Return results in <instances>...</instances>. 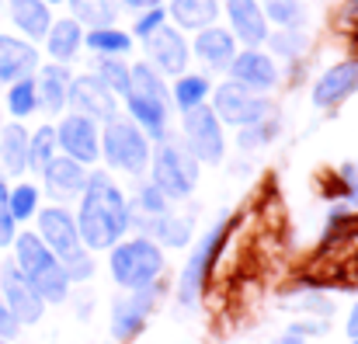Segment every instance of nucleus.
Wrapping results in <instances>:
<instances>
[{"label":"nucleus","instance_id":"nucleus-22","mask_svg":"<svg viewBox=\"0 0 358 344\" xmlns=\"http://www.w3.org/2000/svg\"><path fill=\"white\" fill-rule=\"evenodd\" d=\"M84 31H87V28L77 24L70 14H66V17H52V24H49V31H45V38H42L49 63L70 66V63L84 52Z\"/></svg>","mask_w":358,"mask_h":344},{"label":"nucleus","instance_id":"nucleus-20","mask_svg":"<svg viewBox=\"0 0 358 344\" xmlns=\"http://www.w3.org/2000/svg\"><path fill=\"white\" fill-rule=\"evenodd\" d=\"M358 91V59L334 63L331 70H324L313 84V105L317 108H338L341 101H348Z\"/></svg>","mask_w":358,"mask_h":344},{"label":"nucleus","instance_id":"nucleus-24","mask_svg":"<svg viewBox=\"0 0 358 344\" xmlns=\"http://www.w3.org/2000/svg\"><path fill=\"white\" fill-rule=\"evenodd\" d=\"M3 10H7L14 31L28 42H42L52 24V7L45 0H3Z\"/></svg>","mask_w":358,"mask_h":344},{"label":"nucleus","instance_id":"nucleus-16","mask_svg":"<svg viewBox=\"0 0 358 344\" xmlns=\"http://www.w3.org/2000/svg\"><path fill=\"white\" fill-rule=\"evenodd\" d=\"M157 285H150V289H136V292H129V296H122L112 303V338L115 341H132L143 327H146V320H150V313H153V306H157Z\"/></svg>","mask_w":358,"mask_h":344},{"label":"nucleus","instance_id":"nucleus-3","mask_svg":"<svg viewBox=\"0 0 358 344\" xmlns=\"http://www.w3.org/2000/svg\"><path fill=\"white\" fill-rule=\"evenodd\" d=\"M10 250H14V264H17V271L31 282V289L42 296V303L49 306V303H66L70 299V278H66V271H63V264H59V257L42 243V236L38 233H31V229H21L17 236H14V243H10Z\"/></svg>","mask_w":358,"mask_h":344},{"label":"nucleus","instance_id":"nucleus-33","mask_svg":"<svg viewBox=\"0 0 358 344\" xmlns=\"http://www.w3.org/2000/svg\"><path fill=\"white\" fill-rule=\"evenodd\" d=\"M7 209H10V220H14L17 227L28 223V220H35V213L42 209V188L31 185V181L10 185V192H7Z\"/></svg>","mask_w":358,"mask_h":344},{"label":"nucleus","instance_id":"nucleus-46","mask_svg":"<svg viewBox=\"0 0 358 344\" xmlns=\"http://www.w3.org/2000/svg\"><path fill=\"white\" fill-rule=\"evenodd\" d=\"M345 21L358 24V0H348V3H345Z\"/></svg>","mask_w":358,"mask_h":344},{"label":"nucleus","instance_id":"nucleus-39","mask_svg":"<svg viewBox=\"0 0 358 344\" xmlns=\"http://www.w3.org/2000/svg\"><path fill=\"white\" fill-rule=\"evenodd\" d=\"M160 24H167V10H164V7H150V10H139V14H136V21H132V31H129V35L143 42V38H146V35H153Z\"/></svg>","mask_w":358,"mask_h":344},{"label":"nucleus","instance_id":"nucleus-27","mask_svg":"<svg viewBox=\"0 0 358 344\" xmlns=\"http://www.w3.org/2000/svg\"><path fill=\"white\" fill-rule=\"evenodd\" d=\"M0 174L24 178L28 174V129L21 122L0 125Z\"/></svg>","mask_w":358,"mask_h":344},{"label":"nucleus","instance_id":"nucleus-31","mask_svg":"<svg viewBox=\"0 0 358 344\" xmlns=\"http://www.w3.org/2000/svg\"><path fill=\"white\" fill-rule=\"evenodd\" d=\"M3 108L10 115V122H24L38 112V94H35V73L21 77L14 84L3 87Z\"/></svg>","mask_w":358,"mask_h":344},{"label":"nucleus","instance_id":"nucleus-42","mask_svg":"<svg viewBox=\"0 0 358 344\" xmlns=\"http://www.w3.org/2000/svg\"><path fill=\"white\" fill-rule=\"evenodd\" d=\"M341 188H345L348 202H352V206H358V160H355V164H345V167H341Z\"/></svg>","mask_w":358,"mask_h":344},{"label":"nucleus","instance_id":"nucleus-21","mask_svg":"<svg viewBox=\"0 0 358 344\" xmlns=\"http://www.w3.org/2000/svg\"><path fill=\"white\" fill-rule=\"evenodd\" d=\"M192 56H195L206 70L223 73V70L230 66V59L237 56V38L230 35V28H223V24H209V28L195 31Z\"/></svg>","mask_w":358,"mask_h":344},{"label":"nucleus","instance_id":"nucleus-52","mask_svg":"<svg viewBox=\"0 0 358 344\" xmlns=\"http://www.w3.org/2000/svg\"><path fill=\"white\" fill-rule=\"evenodd\" d=\"M0 344H10V341H3V338H0Z\"/></svg>","mask_w":358,"mask_h":344},{"label":"nucleus","instance_id":"nucleus-47","mask_svg":"<svg viewBox=\"0 0 358 344\" xmlns=\"http://www.w3.org/2000/svg\"><path fill=\"white\" fill-rule=\"evenodd\" d=\"M45 3H49V7H56V3H66V0H45Z\"/></svg>","mask_w":358,"mask_h":344},{"label":"nucleus","instance_id":"nucleus-11","mask_svg":"<svg viewBox=\"0 0 358 344\" xmlns=\"http://www.w3.org/2000/svg\"><path fill=\"white\" fill-rule=\"evenodd\" d=\"M35 233L42 236V243L59 257V264H66V261H73V257H80L87 247H84V240H80V229H77V220H73V213L70 209H63V206H45V209H38L35 213Z\"/></svg>","mask_w":358,"mask_h":344},{"label":"nucleus","instance_id":"nucleus-37","mask_svg":"<svg viewBox=\"0 0 358 344\" xmlns=\"http://www.w3.org/2000/svg\"><path fill=\"white\" fill-rule=\"evenodd\" d=\"M278 118L275 115H268V118H261V122H254V125H243L237 129V146L247 153V150H257V146H268L275 136H278Z\"/></svg>","mask_w":358,"mask_h":344},{"label":"nucleus","instance_id":"nucleus-5","mask_svg":"<svg viewBox=\"0 0 358 344\" xmlns=\"http://www.w3.org/2000/svg\"><path fill=\"white\" fill-rule=\"evenodd\" d=\"M150 185L167 199V202H185L192 199V192L199 188V174L202 164L181 146V143H157V150L150 153Z\"/></svg>","mask_w":358,"mask_h":344},{"label":"nucleus","instance_id":"nucleus-14","mask_svg":"<svg viewBox=\"0 0 358 344\" xmlns=\"http://www.w3.org/2000/svg\"><path fill=\"white\" fill-rule=\"evenodd\" d=\"M0 299L10 306V313L17 317V324H21V327L38 324V320H42V313H45L42 296L31 289V282L17 271V264H14V261H3V264H0Z\"/></svg>","mask_w":358,"mask_h":344},{"label":"nucleus","instance_id":"nucleus-36","mask_svg":"<svg viewBox=\"0 0 358 344\" xmlns=\"http://www.w3.org/2000/svg\"><path fill=\"white\" fill-rule=\"evenodd\" d=\"M91 73H94L112 94H119V98L129 91V63H125L122 56H98Z\"/></svg>","mask_w":358,"mask_h":344},{"label":"nucleus","instance_id":"nucleus-8","mask_svg":"<svg viewBox=\"0 0 358 344\" xmlns=\"http://www.w3.org/2000/svg\"><path fill=\"white\" fill-rule=\"evenodd\" d=\"M181 146L199 164H223V157H227V132H223V122L216 118V112L209 105L181 115Z\"/></svg>","mask_w":358,"mask_h":344},{"label":"nucleus","instance_id":"nucleus-4","mask_svg":"<svg viewBox=\"0 0 358 344\" xmlns=\"http://www.w3.org/2000/svg\"><path fill=\"white\" fill-rule=\"evenodd\" d=\"M108 271H112V282L125 289V292H136V289H150V285H160V275H164V247L153 243L150 236H122L119 243L108 250Z\"/></svg>","mask_w":358,"mask_h":344},{"label":"nucleus","instance_id":"nucleus-30","mask_svg":"<svg viewBox=\"0 0 358 344\" xmlns=\"http://www.w3.org/2000/svg\"><path fill=\"white\" fill-rule=\"evenodd\" d=\"M70 17L84 28H108L119 21V0H66Z\"/></svg>","mask_w":358,"mask_h":344},{"label":"nucleus","instance_id":"nucleus-40","mask_svg":"<svg viewBox=\"0 0 358 344\" xmlns=\"http://www.w3.org/2000/svg\"><path fill=\"white\" fill-rule=\"evenodd\" d=\"M7 192H10V185L0 174V247H10L17 236V223L10 220V209H7Z\"/></svg>","mask_w":358,"mask_h":344},{"label":"nucleus","instance_id":"nucleus-18","mask_svg":"<svg viewBox=\"0 0 358 344\" xmlns=\"http://www.w3.org/2000/svg\"><path fill=\"white\" fill-rule=\"evenodd\" d=\"M87 167L84 164H77V160H70V157H52L45 167H42V188H45V195L49 199H56V206L59 202H70V199H80V192H84V185H87Z\"/></svg>","mask_w":358,"mask_h":344},{"label":"nucleus","instance_id":"nucleus-19","mask_svg":"<svg viewBox=\"0 0 358 344\" xmlns=\"http://www.w3.org/2000/svg\"><path fill=\"white\" fill-rule=\"evenodd\" d=\"M38 66H42V52L35 42L0 31V87H7L21 77H31Z\"/></svg>","mask_w":358,"mask_h":344},{"label":"nucleus","instance_id":"nucleus-51","mask_svg":"<svg viewBox=\"0 0 358 344\" xmlns=\"http://www.w3.org/2000/svg\"><path fill=\"white\" fill-rule=\"evenodd\" d=\"M0 125H3V112H0Z\"/></svg>","mask_w":358,"mask_h":344},{"label":"nucleus","instance_id":"nucleus-53","mask_svg":"<svg viewBox=\"0 0 358 344\" xmlns=\"http://www.w3.org/2000/svg\"><path fill=\"white\" fill-rule=\"evenodd\" d=\"M0 264H3V257H0Z\"/></svg>","mask_w":358,"mask_h":344},{"label":"nucleus","instance_id":"nucleus-10","mask_svg":"<svg viewBox=\"0 0 358 344\" xmlns=\"http://www.w3.org/2000/svg\"><path fill=\"white\" fill-rule=\"evenodd\" d=\"M143 52H146V63H150L160 77H181V73H188L192 42H188L185 31H178L171 21L160 24L153 35L143 38Z\"/></svg>","mask_w":358,"mask_h":344},{"label":"nucleus","instance_id":"nucleus-6","mask_svg":"<svg viewBox=\"0 0 358 344\" xmlns=\"http://www.w3.org/2000/svg\"><path fill=\"white\" fill-rule=\"evenodd\" d=\"M150 139L143 136V129L129 118L115 115L112 122H105L101 129V160L112 167V171H122L129 178H143L146 167H150Z\"/></svg>","mask_w":358,"mask_h":344},{"label":"nucleus","instance_id":"nucleus-17","mask_svg":"<svg viewBox=\"0 0 358 344\" xmlns=\"http://www.w3.org/2000/svg\"><path fill=\"white\" fill-rule=\"evenodd\" d=\"M230 24V35L243 49H261L268 38V21L261 10V0H223L220 3Z\"/></svg>","mask_w":358,"mask_h":344},{"label":"nucleus","instance_id":"nucleus-32","mask_svg":"<svg viewBox=\"0 0 358 344\" xmlns=\"http://www.w3.org/2000/svg\"><path fill=\"white\" fill-rule=\"evenodd\" d=\"M261 10H264V21L275 28H303L306 31V21H310L306 0H261Z\"/></svg>","mask_w":358,"mask_h":344},{"label":"nucleus","instance_id":"nucleus-38","mask_svg":"<svg viewBox=\"0 0 358 344\" xmlns=\"http://www.w3.org/2000/svg\"><path fill=\"white\" fill-rule=\"evenodd\" d=\"M129 206H132V220H150V216H160V213L171 209V202H167L150 181H143V185L136 188V199H132Z\"/></svg>","mask_w":358,"mask_h":344},{"label":"nucleus","instance_id":"nucleus-45","mask_svg":"<svg viewBox=\"0 0 358 344\" xmlns=\"http://www.w3.org/2000/svg\"><path fill=\"white\" fill-rule=\"evenodd\" d=\"M271 344H306V338H299L296 331H285L282 338H275V341H271Z\"/></svg>","mask_w":358,"mask_h":344},{"label":"nucleus","instance_id":"nucleus-9","mask_svg":"<svg viewBox=\"0 0 358 344\" xmlns=\"http://www.w3.org/2000/svg\"><path fill=\"white\" fill-rule=\"evenodd\" d=\"M209 98H213L209 108L216 112V118H220L223 125H234V129L254 125V122H261V118L271 115V101H268L264 94H257V91L237 84V80H223Z\"/></svg>","mask_w":358,"mask_h":344},{"label":"nucleus","instance_id":"nucleus-15","mask_svg":"<svg viewBox=\"0 0 358 344\" xmlns=\"http://www.w3.org/2000/svg\"><path fill=\"white\" fill-rule=\"evenodd\" d=\"M227 73H230V80H237V84L250 87V91H257V94L275 91L278 80H282L275 56H268L264 49H237V56L230 59Z\"/></svg>","mask_w":358,"mask_h":344},{"label":"nucleus","instance_id":"nucleus-41","mask_svg":"<svg viewBox=\"0 0 358 344\" xmlns=\"http://www.w3.org/2000/svg\"><path fill=\"white\" fill-rule=\"evenodd\" d=\"M17 334H21V324H17V317L10 313V306L0 299V338H3V341H14Z\"/></svg>","mask_w":358,"mask_h":344},{"label":"nucleus","instance_id":"nucleus-28","mask_svg":"<svg viewBox=\"0 0 358 344\" xmlns=\"http://www.w3.org/2000/svg\"><path fill=\"white\" fill-rule=\"evenodd\" d=\"M209 94H213V80L206 73H181L171 84V108H178L181 115L202 108L209 105Z\"/></svg>","mask_w":358,"mask_h":344},{"label":"nucleus","instance_id":"nucleus-34","mask_svg":"<svg viewBox=\"0 0 358 344\" xmlns=\"http://www.w3.org/2000/svg\"><path fill=\"white\" fill-rule=\"evenodd\" d=\"M264 45H268V56L299 59V56L310 49V35H306L303 28H275V31H268Z\"/></svg>","mask_w":358,"mask_h":344},{"label":"nucleus","instance_id":"nucleus-29","mask_svg":"<svg viewBox=\"0 0 358 344\" xmlns=\"http://www.w3.org/2000/svg\"><path fill=\"white\" fill-rule=\"evenodd\" d=\"M136 45V38L129 31H122L119 24H108V28H87L84 31V49L94 52V56H129Z\"/></svg>","mask_w":358,"mask_h":344},{"label":"nucleus","instance_id":"nucleus-13","mask_svg":"<svg viewBox=\"0 0 358 344\" xmlns=\"http://www.w3.org/2000/svg\"><path fill=\"white\" fill-rule=\"evenodd\" d=\"M66 108L77 115H87L98 125H105V122H112L119 115V94H112L94 73H80V77H70Z\"/></svg>","mask_w":358,"mask_h":344},{"label":"nucleus","instance_id":"nucleus-48","mask_svg":"<svg viewBox=\"0 0 358 344\" xmlns=\"http://www.w3.org/2000/svg\"><path fill=\"white\" fill-rule=\"evenodd\" d=\"M352 264H355V271H358V250H355V257H352Z\"/></svg>","mask_w":358,"mask_h":344},{"label":"nucleus","instance_id":"nucleus-12","mask_svg":"<svg viewBox=\"0 0 358 344\" xmlns=\"http://www.w3.org/2000/svg\"><path fill=\"white\" fill-rule=\"evenodd\" d=\"M56 143H59V153L91 167L101 160V125L91 122L87 115H63L56 122Z\"/></svg>","mask_w":358,"mask_h":344},{"label":"nucleus","instance_id":"nucleus-49","mask_svg":"<svg viewBox=\"0 0 358 344\" xmlns=\"http://www.w3.org/2000/svg\"><path fill=\"white\" fill-rule=\"evenodd\" d=\"M352 42H355V49H358V28H355V35H352Z\"/></svg>","mask_w":358,"mask_h":344},{"label":"nucleus","instance_id":"nucleus-54","mask_svg":"<svg viewBox=\"0 0 358 344\" xmlns=\"http://www.w3.org/2000/svg\"><path fill=\"white\" fill-rule=\"evenodd\" d=\"M352 344H358V341H352Z\"/></svg>","mask_w":358,"mask_h":344},{"label":"nucleus","instance_id":"nucleus-44","mask_svg":"<svg viewBox=\"0 0 358 344\" xmlns=\"http://www.w3.org/2000/svg\"><path fill=\"white\" fill-rule=\"evenodd\" d=\"M348 338L358 341V303L352 306V313H348Z\"/></svg>","mask_w":358,"mask_h":344},{"label":"nucleus","instance_id":"nucleus-1","mask_svg":"<svg viewBox=\"0 0 358 344\" xmlns=\"http://www.w3.org/2000/svg\"><path fill=\"white\" fill-rule=\"evenodd\" d=\"M77 229L84 247L94 250H112L122 236L132 229V206L119 185L105 171H91L87 185L80 192V209H77Z\"/></svg>","mask_w":358,"mask_h":344},{"label":"nucleus","instance_id":"nucleus-43","mask_svg":"<svg viewBox=\"0 0 358 344\" xmlns=\"http://www.w3.org/2000/svg\"><path fill=\"white\" fill-rule=\"evenodd\" d=\"M167 0H119V7H125V10H150V7H164Z\"/></svg>","mask_w":358,"mask_h":344},{"label":"nucleus","instance_id":"nucleus-35","mask_svg":"<svg viewBox=\"0 0 358 344\" xmlns=\"http://www.w3.org/2000/svg\"><path fill=\"white\" fill-rule=\"evenodd\" d=\"M59 157V143H56V125H38L35 132H28V171L42 174V167Z\"/></svg>","mask_w":358,"mask_h":344},{"label":"nucleus","instance_id":"nucleus-7","mask_svg":"<svg viewBox=\"0 0 358 344\" xmlns=\"http://www.w3.org/2000/svg\"><path fill=\"white\" fill-rule=\"evenodd\" d=\"M227 233H230V216H223L209 233H202V240L192 247V254H188V261L181 268V278H178V303L181 306H188V310L199 306V299L206 292V282L213 275V264H216V257H220V250L227 243Z\"/></svg>","mask_w":358,"mask_h":344},{"label":"nucleus","instance_id":"nucleus-50","mask_svg":"<svg viewBox=\"0 0 358 344\" xmlns=\"http://www.w3.org/2000/svg\"><path fill=\"white\" fill-rule=\"evenodd\" d=\"M0 14H3V0H0Z\"/></svg>","mask_w":358,"mask_h":344},{"label":"nucleus","instance_id":"nucleus-23","mask_svg":"<svg viewBox=\"0 0 358 344\" xmlns=\"http://www.w3.org/2000/svg\"><path fill=\"white\" fill-rule=\"evenodd\" d=\"M73 70L63 63H45L35 70V94H38V112L63 115L66 112V91H70Z\"/></svg>","mask_w":358,"mask_h":344},{"label":"nucleus","instance_id":"nucleus-26","mask_svg":"<svg viewBox=\"0 0 358 344\" xmlns=\"http://www.w3.org/2000/svg\"><path fill=\"white\" fill-rule=\"evenodd\" d=\"M164 10H167V21L185 35L202 31L209 24H220V14H223L220 0H167Z\"/></svg>","mask_w":358,"mask_h":344},{"label":"nucleus","instance_id":"nucleus-2","mask_svg":"<svg viewBox=\"0 0 358 344\" xmlns=\"http://www.w3.org/2000/svg\"><path fill=\"white\" fill-rule=\"evenodd\" d=\"M119 101L129 112L125 118L136 122L150 143L171 139V87L146 59L129 66V91Z\"/></svg>","mask_w":358,"mask_h":344},{"label":"nucleus","instance_id":"nucleus-25","mask_svg":"<svg viewBox=\"0 0 358 344\" xmlns=\"http://www.w3.org/2000/svg\"><path fill=\"white\" fill-rule=\"evenodd\" d=\"M132 227L143 229V236H150L160 247H188L192 233H195V220L192 216H178V213H160L150 220H132Z\"/></svg>","mask_w":358,"mask_h":344}]
</instances>
